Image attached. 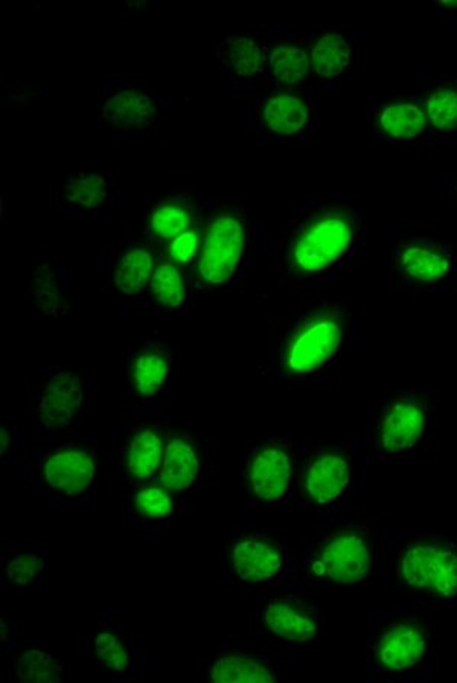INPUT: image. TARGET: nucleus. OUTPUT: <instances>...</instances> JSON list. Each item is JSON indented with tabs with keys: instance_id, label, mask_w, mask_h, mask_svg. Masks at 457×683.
<instances>
[{
	"instance_id": "nucleus-9",
	"label": "nucleus",
	"mask_w": 457,
	"mask_h": 683,
	"mask_svg": "<svg viewBox=\"0 0 457 683\" xmlns=\"http://www.w3.org/2000/svg\"><path fill=\"white\" fill-rule=\"evenodd\" d=\"M95 476V461L88 452L80 448L60 451L47 461L44 477L47 483L64 495L85 492Z\"/></svg>"
},
{
	"instance_id": "nucleus-5",
	"label": "nucleus",
	"mask_w": 457,
	"mask_h": 683,
	"mask_svg": "<svg viewBox=\"0 0 457 683\" xmlns=\"http://www.w3.org/2000/svg\"><path fill=\"white\" fill-rule=\"evenodd\" d=\"M245 248V228L237 214L220 212L206 229L200 274L206 281L223 284L232 277Z\"/></svg>"
},
{
	"instance_id": "nucleus-25",
	"label": "nucleus",
	"mask_w": 457,
	"mask_h": 683,
	"mask_svg": "<svg viewBox=\"0 0 457 683\" xmlns=\"http://www.w3.org/2000/svg\"><path fill=\"white\" fill-rule=\"evenodd\" d=\"M168 360L159 353H147L133 366V386L138 394L151 397L158 394L167 380Z\"/></svg>"
},
{
	"instance_id": "nucleus-33",
	"label": "nucleus",
	"mask_w": 457,
	"mask_h": 683,
	"mask_svg": "<svg viewBox=\"0 0 457 683\" xmlns=\"http://www.w3.org/2000/svg\"><path fill=\"white\" fill-rule=\"evenodd\" d=\"M43 566V560L39 555L23 554L10 560L7 566V575L12 583L28 584L34 582Z\"/></svg>"
},
{
	"instance_id": "nucleus-26",
	"label": "nucleus",
	"mask_w": 457,
	"mask_h": 683,
	"mask_svg": "<svg viewBox=\"0 0 457 683\" xmlns=\"http://www.w3.org/2000/svg\"><path fill=\"white\" fill-rule=\"evenodd\" d=\"M61 673L63 670L51 654L40 652V650H28L16 662V676L19 681L27 683L59 682Z\"/></svg>"
},
{
	"instance_id": "nucleus-8",
	"label": "nucleus",
	"mask_w": 457,
	"mask_h": 683,
	"mask_svg": "<svg viewBox=\"0 0 457 683\" xmlns=\"http://www.w3.org/2000/svg\"><path fill=\"white\" fill-rule=\"evenodd\" d=\"M349 477L351 472L345 456L336 452H325L312 458L305 471V493L317 504H329L344 495Z\"/></svg>"
},
{
	"instance_id": "nucleus-2",
	"label": "nucleus",
	"mask_w": 457,
	"mask_h": 683,
	"mask_svg": "<svg viewBox=\"0 0 457 683\" xmlns=\"http://www.w3.org/2000/svg\"><path fill=\"white\" fill-rule=\"evenodd\" d=\"M398 571L411 590L439 598L457 595V551L446 542L410 543L398 560Z\"/></svg>"
},
{
	"instance_id": "nucleus-21",
	"label": "nucleus",
	"mask_w": 457,
	"mask_h": 683,
	"mask_svg": "<svg viewBox=\"0 0 457 683\" xmlns=\"http://www.w3.org/2000/svg\"><path fill=\"white\" fill-rule=\"evenodd\" d=\"M216 56L241 77H254L261 68V51L252 39L229 37L216 44Z\"/></svg>"
},
{
	"instance_id": "nucleus-27",
	"label": "nucleus",
	"mask_w": 457,
	"mask_h": 683,
	"mask_svg": "<svg viewBox=\"0 0 457 683\" xmlns=\"http://www.w3.org/2000/svg\"><path fill=\"white\" fill-rule=\"evenodd\" d=\"M151 286L156 298L165 307H180L187 298V287H185L182 274L170 263H163L156 269Z\"/></svg>"
},
{
	"instance_id": "nucleus-10",
	"label": "nucleus",
	"mask_w": 457,
	"mask_h": 683,
	"mask_svg": "<svg viewBox=\"0 0 457 683\" xmlns=\"http://www.w3.org/2000/svg\"><path fill=\"white\" fill-rule=\"evenodd\" d=\"M85 400L80 377L73 373L59 374L49 382L41 397L40 413L49 426H66L77 417Z\"/></svg>"
},
{
	"instance_id": "nucleus-1",
	"label": "nucleus",
	"mask_w": 457,
	"mask_h": 683,
	"mask_svg": "<svg viewBox=\"0 0 457 683\" xmlns=\"http://www.w3.org/2000/svg\"><path fill=\"white\" fill-rule=\"evenodd\" d=\"M354 240L352 214L346 209H328L312 218L291 245L295 269L315 274L328 269L348 250Z\"/></svg>"
},
{
	"instance_id": "nucleus-17",
	"label": "nucleus",
	"mask_w": 457,
	"mask_h": 683,
	"mask_svg": "<svg viewBox=\"0 0 457 683\" xmlns=\"http://www.w3.org/2000/svg\"><path fill=\"white\" fill-rule=\"evenodd\" d=\"M199 473L196 451L182 438L172 439L165 451L162 461V483L172 492H185L191 487Z\"/></svg>"
},
{
	"instance_id": "nucleus-32",
	"label": "nucleus",
	"mask_w": 457,
	"mask_h": 683,
	"mask_svg": "<svg viewBox=\"0 0 457 683\" xmlns=\"http://www.w3.org/2000/svg\"><path fill=\"white\" fill-rule=\"evenodd\" d=\"M135 507L147 518H163L172 512L175 501L168 489L148 487L135 497Z\"/></svg>"
},
{
	"instance_id": "nucleus-7",
	"label": "nucleus",
	"mask_w": 457,
	"mask_h": 683,
	"mask_svg": "<svg viewBox=\"0 0 457 683\" xmlns=\"http://www.w3.org/2000/svg\"><path fill=\"white\" fill-rule=\"evenodd\" d=\"M430 647V633L421 621L389 625L376 642L374 661L386 673H405L421 664Z\"/></svg>"
},
{
	"instance_id": "nucleus-13",
	"label": "nucleus",
	"mask_w": 457,
	"mask_h": 683,
	"mask_svg": "<svg viewBox=\"0 0 457 683\" xmlns=\"http://www.w3.org/2000/svg\"><path fill=\"white\" fill-rule=\"evenodd\" d=\"M398 265L406 277L423 284L438 283L451 270V259L446 250L427 242L405 246L399 250Z\"/></svg>"
},
{
	"instance_id": "nucleus-28",
	"label": "nucleus",
	"mask_w": 457,
	"mask_h": 683,
	"mask_svg": "<svg viewBox=\"0 0 457 683\" xmlns=\"http://www.w3.org/2000/svg\"><path fill=\"white\" fill-rule=\"evenodd\" d=\"M427 119L438 130L457 129V89L439 88L428 97Z\"/></svg>"
},
{
	"instance_id": "nucleus-23",
	"label": "nucleus",
	"mask_w": 457,
	"mask_h": 683,
	"mask_svg": "<svg viewBox=\"0 0 457 683\" xmlns=\"http://www.w3.org/2000/svg\"><path fill=\"white\" fill-rule=\"evenodd\" d=\"M211 679L218 683H270L275 681L269 670L254 657L228 656L213 665Z\"/></svg>"
},
{
	"instance_id": "nucleus-11",
	"label": "nucleus",
	"mask_w": 457,
	"mask_h": 683,
	"mask_svg": "<svg viewBox=\"0 0 457 683\" xmlns=\"http://www.w3.org/2000/svg\"><path fill=\"white\" fill-rule=\"evenodd\" d=\"M232 562L235 571L246 582H265L281 570L282 554L275 543L245 538L235 546Z\"/></svg>"
},
{
	"instance_id": "nucleus-29",
	"label": "nucleus",
	"mask_w": 457,
	"mask_h": 683,
	"mask_svg": "<svg viewBox=\"0 0 457 683\" xmlns=\"http://www.w3.org/2000/svg\"><path fill=\"white\" fill-rule=\"evenodd\" d=\"M191 212L182 205L165 204L160 205L151 216V228L156 236L170 240V238L179 237L180 234L187 232L191 226Z\"/></svg>"
},
{
	"instance_id": "nucleus-19",
	"label": "nucleus",
	"mask_w": 457,
	"mask_h": 683,
	"mask_svg": "<svg viewBox=\"0 0 457 683\" xmlns=\"http://www.w3.org/2000/svg\"><path fill=\"white\" fill-rule=\"evenodd\" d=\"M163 435L156 429H143L135 435L129 448V471L136 479H147L163 461Z\"/></svg>"
},
{
	"instance_id": "nucleus-16",
	"label": "nucleus",
	"mask_w": 457,
	"mask_h": 683,
	"mask_svg": "<svg viewBox=\"0 0 457 683\" xmlns=\"http://www.w3.org/2000/svg\"><path fill=\"white\" fill-rule=\"evenodd\" d=\"M427 115L414 101H394L378 115L383 133L395 141H411L426 129Z\"/></svg>"
},
{
	"instance_id": "nucleus-22",
	"label": "nucleus",
	"mask_w": 457,
	"mask_h": 683,
	"mask_svg": "<svg viewBox=\"0 0 457 683\" xmlns=\"http://www.w3.org/2000/svg\"><path fill=\"white\" fill-rule=\"evenodd\" d=\"M152 274V257L147 249L135 248L123 254L115 271V284L122 294L135 296L146 289Z\"/></svg>"
},
{
	"instance_id": "nucleus-4",
	"label": "nucleus",
	"mask_w": 457,
	"mask_h": 683,
	"mask_svg": "<svg viewBox=\"0 0 457 683\" xmlns=\"http://www.w3.org/2000/svg\"><path fill=\"white\" fill-rule=\"evenodd\" d=\"M344 323L332 315L304 324L288 342L284 366L291 374H308L327 364L339 352L344 340Z\"/></svg>"
},
{
	"instance_id": "nucleus-24",
	"label": "nucleus",
	"mask_w": 457,
	"mask_h": 683,
	"mask_svg": "<svg viewBox=\"0 0 457 683\" xmlns=\"http://www.w3.org/2000/svg\"><path fill=\"white\" fill-rule=\"evenodd\" d=\"M269 65L276 80L284 85H296L310 72V59L302 48L282 44L270 53Z\"/></svg>"
},
{
	"instance_id": "nucleus-18",
	"label": "nucleus",
	"mask_w": 457,
	"mask_h": 683,
	"mask_svg": "<svg viewBox=\"0 0 457 683\" xmlns=\"http://www.w3.org/2000/svg\"><path fill=\"white\" fill-rule=\"evenodd\" d=\"M265 119L274 133L296 135L307 126L308 107L295 95H276L267 101Z\"/></svg>"
},
{
	"instance_id": "nucleus-35",
	"label": "nucleus",
	"mask_w": 457,
	"mask_h": 683,
	"mask_svg": "<svg viewBox=\"0 0 457 683\" xmlns=\"http://www.w3.org/2000/svg\"><path fill=\"white\" fill-rule=\"evenodd\" d=\"M197 248H199V236L193 230L188 229L187 232L172 238L170 253L177 261L188 263L196 255Z\"/></svg>"
},
{
	"instance_id": "nucleus-14",
	"label": "nucleus",
	"mask_w": 457,
	"mask_h": 683,
	"mask_svg": "<svg viewBox=\"0 0 457 683\" xmlns=\"http://www.w3.org/2000/svg\"><path fill=\"white\" fill-rule=\"evenodd\" d=\"M155 102L138 90H122L109 98L102 109V118L122 130H142L155 121Z\"/></svg>"
},
{
	"instance_id": "nucleus-34",
	"label": "nucleus",
	"mask_w": 457,
	"mask_h": 683,
	"mask_svg": "<svg viewBox=\"0 0 457 683\" xmlns=\"http://www.w3.org/2000/svg\"><path fill=\"white\" fill-rule=\"evenodd\" d=\"M36 303L37 307L48 313L57 315V308L64 307V299L57 284H53L51 275H41L36 281Z\"/></svg>"
},
{
	"instance_id": "nucleus-30",
	"label": "nucleus",
	"mask_w": 457,
	"mask_h": 683,
	"mask_svg": "<svg viewBox=\"0 0 457 683\" xmlns=\"http://www.w3.org/2000/svg\"><path fill=\"white\" fill-rule=\"evenodd\" d=\"M107 197V184L101 176L76 175L69 187V199L82 208H97Z\"/></svg>"
},
{
	"instance_id": "nucleus-12",
	"label": "nucleus",
	"mask_w": 457,
	"mask_h": 683,
	"mask_svg": "<svg viewBox=\"0 0 457 683\" xmlns=\"http://www.w3.org/2000/svg\"><path fill=\"white\" fill-rule=\"evenodd\" d=\"M290 477V458L279 448L259 452L250 468L254 492L266 501L279 499L286 495Z\"/></svg>"
},
{
	"instance_id": "nucleus-15",
	"label": "nucleus",
	"mask_w": 457,
	"mask_h": 683,
	"mask_svg": "<svg viewBox=\"0 0 457 683\" xmlns=\"http://www.w3.org/2000/svg\"><path fill=\"white\" fill-rule=\"evenodd\" d=\"M266 624L270 632L288 641H311L317 633L315 616L287 601H274L267 606Z\"/></svg>"
},
{
	"instance_id": "nucleus-20",
	"label": "nucleus",
	"mask_w": 457,
	"mask_h": 683,
	"mask_svg": "<svg viewBox=\"0 0 457 683\" xmlns=\"http://www.w3.org/2000/svg\"><path fill=\"white\" fill-rule=\"evenodd\" d=\"M352 49L341 34H325L312 48V69L319 77H339L351 61Z\"/></svg>"
},
{
	"instance_id": "nucleus-6",
	"label": "nucleus",
	"mask_w": 457,
	"mask_h": 683,
	"mask_svg": "<svg viewBox=\"0 0 457 683\" xmlns=\"http://www.w3.org/2000/svg\"><path fill=\"white\" fill-rule=\"evenodd\" d=\"M372 565L369 538L364 531L345 529L324 542L317 555V570L337 583H360Z\"/></svg>"
},
{
	"instance_id": "nucleus-3",
	"label": "nucleus",
	"mask_w": 457,
	"mask_h": 683,
	"mask_svg": "<svg viewBox=\"0 0 457 683\" xmlns=\"http://www.w3.org/2000/svg\"><path fill=\"white\" fill-rule=\"evenodd\" d=\"M430 413L417 395H403L387 403L378 419L377 446L386 458L414 454L426 438Z\"/></svg>"
},
{
	"instance_id": "nucleus-31",
	"label": "nucleus",
	"mask_w": 457,
	"mask_h": 683,
	"mask_svg": "<svg viewBox=\"0 0 457 683\" xmlns=\"http://www.w3.org/2000/svg\"><path fill=\"white\" fill-rule=\"evenodd\" d=\"M95 653L106 666L113 672H126L129 666V653L121 640L112 632H101L93 641Z\"/></svg>"
},
{
	"instance_id": "nucleus-36",
	"label": "nucleus",
	"mask_w": 457,
	"mask_h": 683,
	"mask_svg": "<svg viewBox=\"0 0 457 683\" xmlns=\"http://www.w3.org/2000/svg\"><path fill=\"white\" fill-rule=\"evenodd\" d=\"M8 444H10V436L6 429H2V456L7 454Z\"/></svg>"
}]
</instances>
